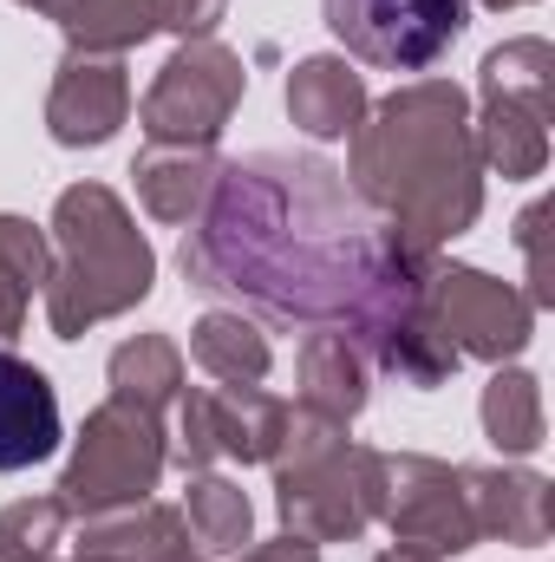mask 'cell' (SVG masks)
<instances>
[{
    "label": "cell",
    "instance_id": "obj_1",
    "mask_svg": "<svg viewBox=\"0 0 555 562\" xmlns=\"http://www.w3.org/2000/svg\"><path fill=\"white\" fill-rule=\"evenodd\" d=\"M393 249L399 229L327 157L256 150L216 170L203 216L183 229V281L275 327H347Z\"/></svg>",
    "mask_w": 555,
    "mask_h": 562
},
{
    "label": "cell",
    "instance_id": "obj_2",
    "mask_svg": "<svg viewBox=\"0 0 555 562\" xmlns=\"http://www.w3.org/2000/svg\"><path fill=\"white\" fill-rule=\"evenodd\" d=\"M353 196L412 249L438 256L484 210V157L471 99L451 79H412L353 125Z\"/></svg>",
    "mask_w": 555,
    "mask_h": 562
},
{
    "label": "cell",
    "instance_id": "obj_3",
    "mask_svg": "<svg viewBox=\"0 0 555 562\" xmlns=\"http://www.w3.org/2000/svg\"><path fill=\"white\" fill-rule=\"evenodd\" d=\"M53 276H46V327L59 340L92 334L99 321L132 314L150 281L157 256L132 223V210L118 203V190L105 183H72L53 203Z\"/></svg>",
    "mask_w": 555,
    "mask_h": 562
},
{
    "label": "cell",
    "instance_id": "obj_4",
    "mask_svg": "<svg viewBox=\"0 0 555 562\" xmlns=\"http://www.w3.org/2000/svg\"><path fill=\"white\" fill-rule=\"evenodd\" d=\"M269 464L281 524L307 543H353L380 517V451L353 445L340 419L287 406Z\"/></svg>",
    "mask_w": 555,
    "mask_h": 562
},
{
    "label": "cell",
    "instance_id": "obj_5",
    "mask_svg": "<svg viewBox=\"0 0 555 562\" xmlns=\"http://www.w3.org/2000/svg\"><path fill=\"white\" fill-rule=\"evenodd\" d=\"M170 464V431H163V413H150L138 400H105L92 406L86 425H79V445L59 471V504L66 517H112V510H132L157 491Z\"/></svg>",
    "mask_w": 555,
    "mask_h": 562
},
{
    "label": "cell",
    "instance_id": "obj_6",
    "mask_svg": "<svg viewBox=\"0 0 555 562\" xmlns=\"http://www.w3.org/2000/svg\"><path fill=\"white\" fill-rule=\"evenodd\" d=\"M477 157L484 170H497L503 183L517 177H543L550 164V119H555V46L523 33L503 40L497 53H484V86H477Z\"/></svg>",
    "mask_w": 555,
    "mask_h": 562
},
{
    "label": "cell",
    "instance_id": "obj_7",
    "mask_svg": "<svg viewBox=\"0 0 555 562\" xmlns=\"http://www.w3.org/2000/svg\"><path fill=\"white\" fill-rule=\"evenodd\" d=\"M242 92H249V72L223 40H183L138 99V125L150 144H216Z\"/></svg>",
    "mask_w": 555,
    "mask_h": 562
},
{
    "label": "cell",
    "instance_id": "obj_8",
    "mask_svg": "<svg viewBox=\"0 0 555 562\" xmlns=\"http://www.w3.org/2000/svg\"><path fill=\"white\" fill-rule=\"evenodd\" d=\"M373 524H386L399 550H418L431 562L464 557L477 543L457 464H438V458H418V451H399V458L380 451V517Z\"/></svg>",
    "mask_w": 555,
    "mask_h": 562
},
{
    "label": "cell",
    "instance_id": "obj_9",
    "mask_svg": "<svg viewBox=\"0 0 555 562\" xmlns=\"http://www.w3.org/2000/svg\"><path fill=\"white\" fill-rule=\"evenodd\" d=\"M320 7H327V33L353 59L386 66V72L438 66L457 46L464 13H471V0H320Z\"/></svg>",
    "mask_w": 555,
    "mask_h": 562
},
{
    "label": "cell",
    "instance_id": "obj_10",
    "mask_svg": "<svg viewBox=\"0 0 555 562\" xmlns=\"http://www.w3.org/2000/svg\"><path fill=\"white\" fill-rule=\"evenodd\" d=\"M424 307L438 321V334L457 347V360H517L536 334V307L523 288L484 276V269H464V262H431L424 281Z\"/></svg>",
    "mask_w": 555,
    "mask_h": 562
},
{
    "label": "cell",
    "instance_id": "obj_11",
    "mask_svg": "<svg viewBox=\"0 0 555 562\" xmlns=\"http://www.w3.org/2000/svg\"><path fill=\"white\" fill-rule=\"evenodd\" d=\"M281 419L287 406L262 386H183L177 393V464L183 471L269 464Z\"/></svg>",
    "mask_w": 555,
    "mask_h": 562
},
{
    "label": "cell",
    "instance_id": "obj_12",
    "mask_svg": "<svg viewBox=\"0 0 555 562\" xmlns=\"http://www.w3.org/2000/svg\"><path fill=\"white\" fill-rule=\"evenodd\" d=\"M223 20V0H66L59 33L66 53H132L150 33H177V40H209Z\"/></svg>",
    "mask_w": 555,
    "mask_h": 562
},
{
    "label": "cell",
    "instance_id": "obj_13",
    "mask_svg": "<svg viewBox=\"0 0 555 562\" xmlns=\"http://www.w3.org/2000/svg\"><path fill=\"white\" fill-rule=\"evenodd\" d=\"M125 119H132L125 66L105 59V53H66L59 72H53V92H46V132H53V144H66V150L105 144Z\"/></svg>",
    "mask_w": 555,
    "mask_h": 562
},
{
    "label": "cell",
    "instance_id": "obj_14",
    "mask_svg": "<svg viewBox=\"0 0 555 562\" xmlns=\"http://www.w3.org/2000/svg\"><path fill=\"white\" fill-rule=\"evenodd\" d=\"M457 477H464V504H471L477 537H503L517 550L550 543L555 497H550L543 471H523V464H457Z\"/></svg>",
    "mask_w": 555,
    "mask_h": 562
},
{
    "label": "cell",
    "instance_id": "obj_15",
    "mask_svg": "<svg viewBox=\"0 0 555 562\" xmlns=\"http://www.w3.org/2000/svg\"><path fill=\"white\" fill-rule=\"evenodd\" d=\"M59 451V393L53 380L0 347V471H26Z\"/></svg>",
    "mask_w": 555,
    "mask_h": 562
},
{
    "label": "cell",
    "instance_id": "obj_16",
    "mask_svg": "<svg viewBox=\"0 0 555 562\" xmlns=\"http://www.w3.org/2000/svg\"><path fill=\"white\" fill-rule=\"evenodd\" d=\"M216 170H223L216 144H150L138 164H132L138 203L157 216V223H170V229H190V223L203 216Z\"/></svg>",
    "mask_w": 555,
    "mask_h": 562
},
{
    "label": "cell",
    "instance_id": "obj_17",
    "mask_svg": "<svg viewBox=\"0 0 555 562\" xmlns=\"http://www.w3.org/2000/svg\"><path fill=\"white\" fill-rule=\"evenodd\" d=\"M366 79L333 59V53H314L287 72V119L307 132V138H353V125L366 119Z\"/></svg>",
    "mask_w": 555,
    "mask_h": 562
},
{
    "label": "cell",
    "instance_id": "obj_18",
    "mask_svg": "<svg viewBox=\"0 0 555 562\" xmlns=\"http://www.w3.org/2000/svg\"><path fill=\"white\" fill-rule=\"evenodd\" d=\"M366 373H373V367L353 353L347 334L314 327L307 347H301V406L320 413V419L353 425L360 413H366Z\"/></svg>",
    "mask_w": 555,
    "mask_h": 562
},
{
    "label": "cell",
    "instance_id": "obj_19",
    "mask_svg": "<svg viewBox=\"0 0 555 562\" xmlns=\"http://www.w3.org/2000/svg\"><path fill=\"white\" fill-rule=\"evenodd\" d=\"M190 360L216 380V386H262L275 367V347L256 321H242V307H209L190 327Z\"/></svg>",
    "mask_w": 555,
    "mask_h": 562
},
{
    "label": "cell",
    "instance_id": "obj_20",
    "mask_svg": "<svg viewBox=\"0 0 555 562\" xmlns=\"http://www.w3.org/2000/svg\"><path fill=\"white\" fill-rule=\"evenodd\" d=\"M183 524H190V543L203 557H242V543L256 537V504H249L242 484H229L216 471H190Z\"/></svg>",
    "mask_w": 555,
    "mask_h": 562
},
{
    "label": "cell",
    "instance_id": "obj_21",
    "mask_svg": "<svg viewBox=\"0 0 555 562\" xmlns=\"http://www.w3.org/2000/svg\"><path fill=\"white\" fill-rule=\"evenodd\" d=\"M477 419H484V438H490L503 458H530V451L543 445V431H550L536 373H523V367H497L490 386H484Z\"/></svg>",
    "mask_w": 555,
    "mask_h": 562
},
{
    "label": "cell",
    "instance_id": "obj_22",
    "mask_svg": "<svg viewBox=\"0 0 555 562\" xmlns=\"http://www.w3.org/2000/svg\"><path fill=\"white\" fill-rule=\"evenodd\" d=\"M53 276V243L46 229H33L26 216H0V340L20 334L33 288H46Z\"/></svg>",
    "mask_w": 555,
    "mask_h": 562
},
{
    "label": "cell",
    "instance_id": "obj_23",
    "mask_svg": "<svg viewBox=\"0 0 555 562\" xmlns=\"http://www.w3.org/2000/svg\"><path fill=\"white\" fill-rule=\"evenodd\" d=\"M105 373H112V393H118V400H138L150 413H170L177 393H183V353H177V340H163V334L125 340Z\"/></svg>",
    "mask_w": 555,
    "mask_h": 562
},
{
    "label": "cell",
    "instance_id": "obj_24",
    "mask_svg": "<svg viewBox=\"0 0 555 562\" xmlns=\"http://www.w3.org/2000/svg\"><path fill=\"white\" fill-rule=\"evenodd\" d=\"M66 504L59 497H20V504H7L0 510V543L7 550H59V537H66Z\"/></svg>",
    "mask_w": 555,
    "mask_h": 562
},
{
    "label": "cell",
    "instance_id": "obj_25",
    "mask_svg": "<svg viewBox=\"0 0 555 562\" xmlns=\"http://www.w3.org/2000/svg\"><path fill=\"white\" fill-rule=\"evenodd\" d=\"M517 249L530 256V307H550L555 301V269H550V203H530L517 216Z\"/></svg>",
    "mask_w": 555,
    "mask_h": 562
},
{
    "label": "cell",
    "instance_id": "obj_26",
    "mask_svg": "<svg viewBox=\"0 0 555 562\" xmlns=\"http://www.w3.org/2000/svg\"><path fill=\"white\" fill-rule=\"evenodd\" d=\"M242 562H320V543H307V537L281 530L275 543H256V550H242Z\"/></svg>",
    "mask_w": 555,
    "mask_h": 562
},
{
    "label": "cell",
    "instance_id": "obj_27",
    "mask_svg": "<svg viewBox=\"0 0 555 562\" xmlns=\"http://www.w3.org/2000/svg\"><path fill=\"white\" fill-rule=\"evenodd\" d=\"M0 562H59V550L39 557V550H7V543H0Z\"/></svg>",
    "mask_w": 555,
    "mask_h": 562
},
{
    "label": "cell",
    "instance_id": "obj_28",
    "mask_svg": "<svg viewBox=\"0 0 555 562\" xmlns=\"http://www.w3.org/2000/svg\"><path fill=\"white\" fill-rule=\"evenodd\" d=\"M157 562H209V557H203L196 543H177V550H163V557H157Z\"/></svg>",
    "mask_w": 555,
    "mask_h": 562
},
{
    "label": "cell",
    "instance_id": "obj_29",
    "mask_svg": "<svg viewBox=\"0 0 555 562\" xmlns=\"http://www.w3.org/2000/svg\"><path fill=\"white\" fill-rule=\"evenodd\" d=\"M20 7H33V13H46V20H59V13H66V0H20Z\"/></svg>",
    "mask_w": 555,
    "mask_h": 562
},
{
    "label": "cell",
    "instance_id": "obj_30",
    "mask_svg": "<svg viewBox=\"0 0 555 562\" xmlns=\"http://www.w3.org/2000/svg\"><path fill=\"white\" fill-rule=\"evenodd\" d=\"M373 562H431V557H418V550H386V557H373Z\"/></svg>",
    "mask_w": 555,
    "mask_h": 562
},
{
    "label": "cell",
    "instance_id": "obj_31",
    "mask_svg": "<svg viewBox=\"0 0 555 562\" xmlns=\"http://www.w3.org/2000/svg\"><path fill=\"white\" fill-rule=\"evenodd\" d=\"M72 562H112V557H99V550H79V557H72Z\"/></svg>",
    "mask_w": 555,
    "mask_h": 562
},
{
    "label": "cell",
    "instance_id": "obj_32",
    "mask_svg": "<svg viewBox=\"0 0 555 562\" xmlns=\"http://www.w3.org/2000/svg\"><path fill=\"white\" fill-rule=\"evenodd\" d=\"M484 7H497V13H503V7H530V0H484Z\"/></svg>",
    "mask_w": 555,
    "mask_h": 562
}]
</instances>
